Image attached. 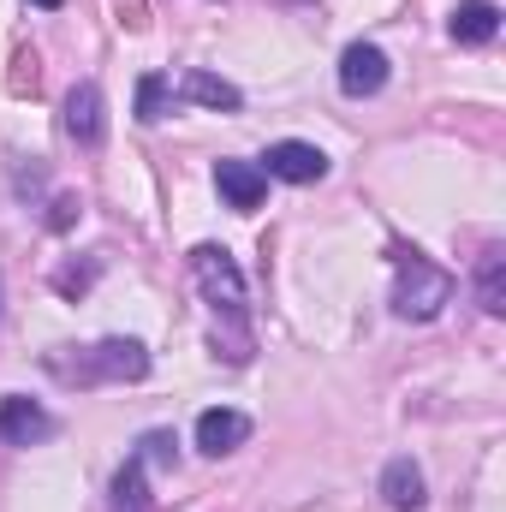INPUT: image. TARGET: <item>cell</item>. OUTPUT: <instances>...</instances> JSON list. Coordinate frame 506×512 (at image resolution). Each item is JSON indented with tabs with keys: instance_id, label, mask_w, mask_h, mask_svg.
Instances as JSON below:
<instances>
[{
	"instance_id": "cell-1",
	"label": "cell",
	"mask_w": 506,
	"mask_h": 512,
	"mask_svg": "<svg viewBox=\"0 0 506 512\" xmlns=\"http://www.w3.org/2000/svg\"><path fill=\"white\" fill-rule=\"evenodd\" d=\"M191 274H197L209 310L221 316L215 346L227 352V364H245L251 358V328H245V274H239V262L221 251V245H197L191 251Z\"/></svg>"
},
{
	"instance_id": "cell-2",
	"label": "cell",
	"mask_w": 506,
	"mask_h": 512,
	"mask_svg": "<svg viewBox=\"0 0 506 512\" xmlns=\"http://www.w3.org/2000/svg\"><path fill=\"white\" fill-rule=\"evenodd\" d=\"M48 370L60 376V382H78V387H96V382H143L149 376V352H143V340H126V334H108V340H96L90 352H78V358H48Z\"/></svg>"
},
{
	"instance_id": "cell-3",
	"label": "cell",
	"mask_w": 506,
	"mask_h": 512,
	"mask_svg": "<svg viewBox=\"0 0 506 512\" xmlns=\"http://www.w3.org/2000/svg\"><path fill=\"white\" fill-rule=\"evenodd\" d=\"M453 298V274L435 268L423 251H393V316L405 322H429L441 316Z\"/></svg>"
},
{
	"instance_id": "cell-4",
	"label": "cell",
	"mask_w": 506,
	"mask_h": 512,
	"mask_svg": "<svg viewBox=\"0 0 506 512\" xmlns=\"http://www.w3.org/2000/svg\"><path fill=\"white\" fill-rule=\"evenodd\" d=\"M66 137L78 149H102V137H108V102H102V90L90 78L66 90Z\"/></svg>"
},
{
	"instance_id": "cell-5",
	"label": "cell",
	"mask_w": 506,
	"mask_h": 512,
	"mask_svg": "<svg viewBox=\"0 0 506 512\" xmlns=\"http://www.w3.org/2000/svg\"><path fill=\"white\" fill-rule=\"evenodd\" d=\"M262 173H268V179H286V185H316V179H328V155H322L316 143L286 137V143H274V149L262 155Z\"/></svg>"
},
{
	"instance_id": "cell-6",
	"label": "cell",
	"mask_w": 506,
	"mask_h": 512,
	"mask_svg": "<svg viewBox=\"0 0 506 512\" xmlns=\"http://www.w3.org/2000/svg\"><path fill=\"white\" fill-rule=\"evenodd\" d=\"M54 429H60V423H54L36 399H24V393L0 399V441H6V447H42Z\"/></svg>"
},
{
	"instance_id": "cell-7",
	"label": "cell",
	"mask_w": 506,
	"mask_h": 512,
	"mask_svg": "<svg viewBox=\"0 0 506 512\" xmlns=\"http://www.w3.org/2000/svg\"><path fill=\"white\" fill-rule=\"evenodd\" d=\"M340 90H346L352 102L387 90V54H381L376 42H352V48L340 54Z\"/></svg>"
},
{
	"instance_id": "cell-8",
	"label": "cell",
	"mask_w": 506,
	"mask_h": 512,
	"mask_svg": "<svg viewBox=\"0 0 506 512\" xmlns=\"http://www.w3.org/2000/svg\"><path fill=\"white\" fill-rule=\"evenodd\" d=\"M215 191L227 197V209L251 215V209H262V197H268V173L256 161H215Z\"/></svg>"
},
{
	"instance_id": "cell-9",
	"label": "cell",
	"mask_w": 506,
	"mask_h": 512,
	"mask_svg": "<svg viewBox=\"0 0 506 512\" xmlns=\"http://www.w3.org/2000/svg\"><path fill=\"white\" fill-rule=\"evenodd\" d=\"M245 441H251V417H245V411L215 405V411L197 417V453L221 459V453H233V447H245Z\"/></svg>"
},
{
	"instance_id": "cell-10",
	"label": "cell",
	"mask_w": 506,
	"mask_h": 512,
	"mask_svg": "<svg viewBox=\"0 0 506 512\" xmlns=\"http://www.w3.org/2000/svg\"><path fill=\"white\" fill-rule=\"evenodd\" d=\"M447 30H453V42L483 48V42H495V30H501V6H495V0H459L453 18H447Z\"/></svg>"
},
{
	"instance_id": "cell-11",
	"label": "cell",
	"mask_w": 506,
	"mask_h": 512,
	"mask_svg": "<svg viewBox=\"0 0 506 512\" xmlns=\"http://www.w3.org/2000/svg\"><path fill=\"white\" fill-rule=\"evenodd\" d=\"M381 501L393 512H417L429 501V489H423V471L399 453V459H387V471H381Z\"/></svg>"
},
{
	"instance_id": "cell-12",
	"label": "cell",
	"mask_w": 506,
	"mask_h": 512,
	"mask_svg": "<svg viewBox=\"0 0 506 512\" xmlns=\"http://www.w3.org/2000/svg\"><path fill=\"white\" fill-rule=\"evenodd\" d=\"M477 304H483V316H506V251L501 245H489L477 256Z\"/></svg>"
},
{
	"instance_id": "cell-13",
	"label": "cell",
	"mask_w": 506,
	"mask_h": 512,
	"mask_svg": "<svg viewBox=\"0 0 506 512\" xmlns=\"http://www.w3.org/2000/svg\"><path fill=\"white\" fill-rule=\"evenodd\" d=\"M185 96L203 102V108H221V114H239V108H245L239 84H227V78H215V72H191V78H185Z\"/></svg>"
},
{
	"instance_id": "cell-14",
	"label": "cell",
	"mask_w": 506,
	"mask_h": 512,
	"mask_svg": "<svg viewBox=\"0 0 506 512\" xmlns=\"http://www.w3.org/2000/svg\"><path fill=\"white\" fill-rule=\"evenodd\" d=\"M108 507H114V512H155L149 483H143V459H137V453L120 465V477H114V501H108Z\"/></svg>"
},
{
	"instance_id": "cell-15",
	"label": "cell",
	"mask_w": 506,
	"mask_h": 512,
	"mask_svg": "<svg viewBox=\"0 0 506 512\" xmlns=\"http://www.w3.org/2000/svg\"><path fill=\"white\" fill-rule=\"evenodd\" d=\"M167 114H173V84H167L161 72H143V78H137V120L155 126V120H167Z\"/></svg>"
},
{
	"instance_id": "cell-16",
	"label": "cell",
	"mask_w": 506,
	"mask_h": 512,
	"mask_svg": "<svg viewBox=\"0 0 506 512\" xmlns=\"http://www.w3.org/2000/svg\"><path fill=\"white\" fill-rule=\"evenodd\" d=\"M72 209H78V203H72V197H60V203H54V227H72Z\"/></svg>"
},
{
	"instance_id": "cell-17",
	"label": "cell",
	"mask_w": 506,
	"mask_h": 512,
	"mask_svg": "<svg viewBox=\"0 0 506 512\" xmlns=\"http://www.w3.org/2000/svg\"><path fill=\"white\" fill-rule=\"evenodd\" d=\"M30 6H42V12H60V6H66V0H30Z\"/></svg>"
}]
</instances>
